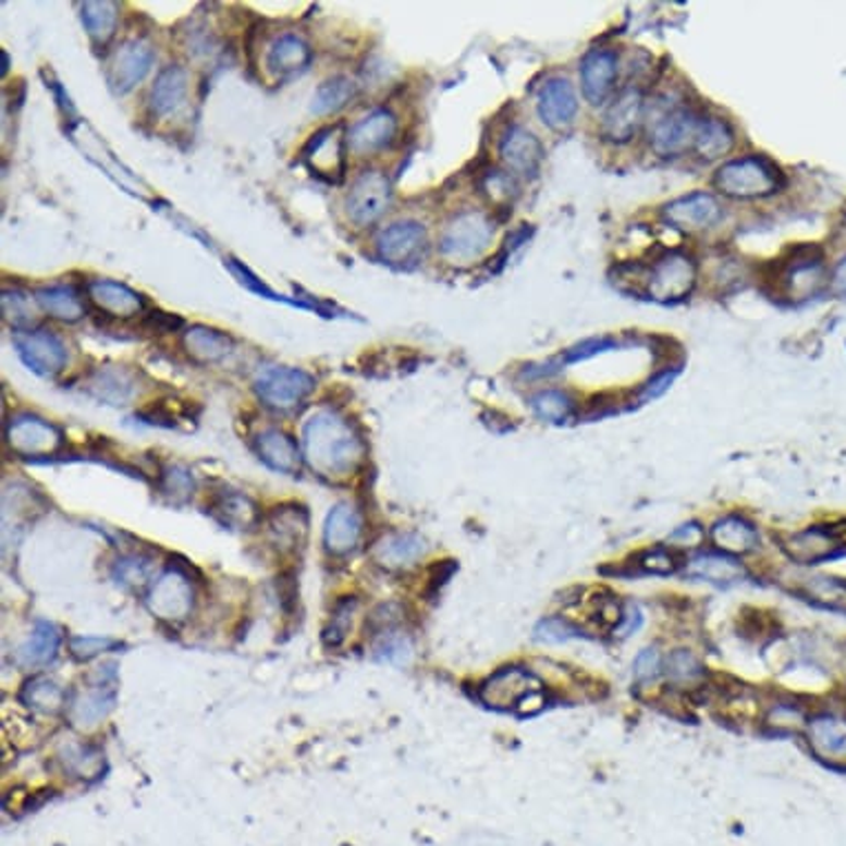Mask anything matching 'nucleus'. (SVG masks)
<instances>
[{"instance_id": "obj_37", "label": "nucleus", "mask_w": 846, "mask_h": 846, "mask_svg": "<svg viewBox=\"0 0 846 846\" xmlns=\"http://www.w3.org/2000/svg\"><path fill=\"white\" fill-rule=\"evenodd\" d=\"M732 147H734V132L725 120H721V118L700 120L694 151L702 160H719V158L727 156L732 151Z\"/></svg>"}, {"instance_id": "obj_12", "label": "nucleus", "mask_w": 846, "mask_h": 846, "mask_svg": "<svg viewBox=\"0 0 846 846\" xmlns=\"http://www.w3.org/2000/svg\"><path fill=\"white\" fill-rule=\"evenodd\" d=\"M154 58H156V53H154L151 45H147L143 40L124 42L113 53V58L109 62L107 78H109L111 89L115 94H128V91H132L149 74L151 64H154Z\"/></svg>"}, {"instance_id": "obj_58", "label": "nucleus", "mask_w": 846, "mask_h": 846, "mask_svg": "<svg viewBox=\"0 0 846 846\" xmlns=\"http://www.w3.org/2000/svg\"><path fill=\"white\" fill-rule=\"evenodd\" d=\"M640 625H642V614H640V610H638L636 605H627V610H623V618H621V623H618V627H616L614 632H616L618 636L627 638V636H632L634 632H638Z\"/></svg>"}, {"instance_id": "obj_38", "label": "nucleus", "mask_w": 846, "mask_h": 846, "mask_svg": "<svg viewBox=\"0 0 846 846\" xmlns=\"http://www.w3.org/2000/svg\"><path fill=\"white\" fill-rule=\"evenodd\" d=\"M310 47L302 38L291 34L282 36L273 42L269 51V70L280 76L299 72L310 62Z\"/></svg>"}, {"instance_id": "obj_45", "label": "nucleus", "mask_w": 846, "mask_h": 846, "mask_svg": "<svg viewBox=\"0 0 846 846\" xmlns=\"http://www.w3.org/2000/svg\"><path fill=\"white\" fill-rule=\"evenodd\" d=\"M62 762H64V769H70L76 777H83V780L98 777L102 767H105L102 753L94 747H83V745H74L70 749H64Z\"/></svg>"}, {"instance_id": "obj_11", "label": "nucleus", "mask_w": 846, "mask_h": 846, "mask_svg": "<svg viewBox=\"0 0 846 846\" xmlns=\"http://www.w3.org/2000/svg\"><path fill=\"white\" fill-rule=\"evenodd\" d=\"M390 182L381 171L361 173L348 193V216L355 224L366 226L377 222L390 205Z\"/></svg>"}, {"instance_id": "obj_15", "label": "nucleus", "mask_w": 846, "mask_h": 846, "mask_svg": "<svg viewBox=\"0 0 846 846\" xmlns=\"http://www.w3.org/2000/svg\"><path fill=\"white\" fill-rule=\"evenodd\" d=\"M616 74H618V60L614 51H608V49L590 51L580 62L583 96L594 107L603 105L614 89Z\"/></svg>"}, {"instance_id": "obj_23", "label": "nucleus", "mask_w": 846, "mask_h": 846, "mask_svg": "<svg viewBox=\"0 0 846 846\" xmlns=\"http://www.w3.org/2000/svg\"><path fill=\"white\" fill-rule=\"evenodd\" d=\"M361 514L351 503H338L323 526V545L335 556L351 554L361 539Z\"/></svg>"}, {"instance_id": "obj_29", "label": "nucleus", "mask_w": 846, "mask_h": 846, "mask_svg": "<svg viewBox=\"0 0 846 846\" xmlns=\"http://www.w3.org/2000/svg\"><path fill=\"white\" fill-rule=\"evenodd\" d=\"M257 452H259V459L278 473L297 475L302 468V454L297 443L280 430H267L259 434Z\"/></svg>"}, {"instance_id": "obj_22", "label": "nucleus", "mask_w": 846, "mask_h": 846, "mask_svg": "<svg viewBox=\"0 0 846 846\" xmlns=\"http://www.w3.org/2000/svg\"><path fill=\"white\" fill-rule=\"evenodd\" d=\"M501 158L503 162L520 175H535L543 162V145L524 126H512L501 140Z\"/></svg>"}, {"instance_id": "obj_13", "label": "nucleus", "mask_w": 846, "mask_h": 846, "mask_svg": "<svg viewBox=\"0 0 846 846\" xmlns=\"http://www.w3.org/2000/svg\"><path fill=\"white\" fill-rule=\"evenodd\" d=\"M700 120L685 109L665 113L652 128V149L663 158H676L694 149Z\"/></svg>"}, {"instance_id": "obj_25", "label": "nucleus", "mask_w": 846, "mask_h": 846, "mask_svg": "<svg viewBox=\"0 0 846 846\" xmlns=\"http://www.w3.org/2000/svg\"><path fill=\"white\" fill-rule=\"evenodd\" d=\"M541 120L550 128H563L567 126L576 111H578V98L569 81L565 78H552L543 85L539 91V102H537Z\"/></svg>"}, {"instance_id": "obj_57", "label": "nucleus", "mask_w": 846, "mask_h": 846, "mask_svg": "<svg viewBox=\"0 0 846 846\" xmlns=\"http://www.w3.org/2000/svg\"><path fill=\"white\" fill-rule=\"evenodd\" d=\"M115 574L124 583H145V578L149 574V563L143 559H126V561L118 563Z\"/></svg>"}, {"instance_id": "obj_16", "label": "nucleus", "mask_w": 846, "mask_h": 846, "mask_svg": "<svg viewBox=\"0 0 846 846\" xmlns=\"http://www.w3.org/2000/svg\"><path fill=\"white\" fill-rule=\"evenodd\" d=\"M87 297L98 312L111 319H132L145 310V299L140 293L109 280L89 282Z\"/></svg>"}, {"instance_id": "obj_14", "label": "nucleus", "mask_w": 846, "mask_h": 846, "mask_svg": "<svg viewBox=\"0 0 846 846\" xmlns=\"http://www.w3.org/2000/svg\"><path fill=\"white\" fill-rule=\"evenodd\" d=\"M844 545V539L837 530L829 528H807L783 541V552L798 565H818L835 556Z\"/></svg>"}, {"instance_id": "obj_31", "label": "nucleus", "mask_w": 846, "mask_h": 846, "mask_svg": "<svg viewBox=\"0 0 846 846\" xmlns=\"http://www.w3.org/2000/svg\"><path fill=\"white\" fill-rule=\"evenodd\" d=\"M182 346L193 361L213 364L224 359L231 353L233 340L226 333L209 327H193L184 333Z\"/></svg>"}, {"instance_id": "obj_49", "label": "nucleus", "mask_w": 846, "mask_h": 846, "mask_svg": "<svg viewBox=\"0 0 846 846\" xmlns=\"http://www.w3.org/2000/svg\"><path fill=\"white\" fill-rule=\"evenodd\" d=\"M665 672H667V678L674 683H694L702 676V667L698 659L691 652H685V649H678V652L670 654Z\"/></svg>"}, {"instance_id": "obj_56", "label": "nucleus", "mask_w": 846, "mask_h": 846, "mask_svg": "<svg viewBox=\"0 0 846 846\" xmlns=\"http://www.w3.org/2000/svg\"><path fill=\"white\" fill-rule=\"evenodd\" d=\"M143 327H145L149 333H154V335H167V333L180 331V329L184 327V321H182V317H177V315H171V312H164V310H151V312L145 317Z\"/></svg>"}, {"instance_id": "obj_2", "label": "nucleus", "mask_w": 846, "mask_h": 846, "mask_svg": "<svg viewBox=\"0 0 846 846\" xmlns=\"http://www.w3.org/2000/svg\"><path fill=\"white\" fill-rule=\"evenodd\" d=\"M785 184L783 173L764 158L749 156L723 164L715 173V186L732 198H764Z\"/></svg>"}, {"instance_id": "obj_21", "label": "nucleus", "mask_w": 846, "mask_h": 846, "mask_svg": "<svg viewBox=\"0 0 846 846\" xmlns=\"http://www.w3.org/2000/svg\"><path fill=\"white\" fill-rule=\"evenodd\" d=\"M426 246V229L417 222H397L388 226L379 240L377 250L388 265H406Z\"/></svg>"}, {"instance_id": "obj_3", "label": "nucleus", "mask_w": 846, "mask_h": 846, "mask_svg": "<svg viewBox=\"0 0 846 846\" xmlns=\"http://www.w3.org/2000/svg\"><path fill=\"white\" fill-rule=\"evenodd\" d=\"M494 226L488 216L479 211H466L454 218L439 242L443 257L452 262H473L492 242Z\"/></svg>"}, {"instance_id": "obj_52", "label": "nucleus", "mask_w": 846, "mask_h": 846, "mask_svg": "<svg viewBox=\"0 0 846 846\" xmlns=\"http://www.w3.org/2000/svg\"><path fill=\"white\" fill-rule=\"evenodd\" d=\"M636 565L647 574H672L678 567L674 550H667V548H654L642 552Z\"/></svg>"}, {"instance_id": "obj_24", "label": "nucleus", "mask_w": 846, "mask_h": 846, "mask_svg": "<svg viewBox=\"0 0 846 846\" xmlns=\"http://www.w3.org/2000/svg\"><path fill=\"white\" fill-rule=\"evenodd\" d=\"M807 740L818 760L846 767V727L831 715H818L807 723Z\"/></svg>"}, {"instance_id": "obj_43", "label": "nucleus", "mask_w": 846, "mask_h": 846, "mask_svg": "<svg viewBox=\"0 0 846 846\" xmlns=\"http://www.w3.org/2000/svg\"><path fill=\"white\" fill-rule=\"evenodd\" d=\"M375 659L390 665H408L413 659V642L397 629L381 632L375 642Z\"/></svg>"}, {"instance_id": "obj_54", "label": "nucleus", "mask_w": 846, "mask_h": 846, "mask_svg": "<svg viewBox=\"0 0 846 846\" xmlns=\"http://www.w3.org/2000/svg\"><path fill=\"white\" fill-rule=\"evenodd\" d=\"M661 667H663V661H661L659 649L657 647L642 649V652L634 661V678L638 683H649L661 674Z\"/></svg>"}, {"instance_id": "obj_18", "label": "nucleus", "mask_w": 846, "mask_h": 846, "mask_svg": "<svg viewBox=\"0 0 846 846\" xmlns=\"http://www.w3.org/2000/svg\"><path fill=\"white\" fill-rule=\"evenodd\" d=\"M723 209L711 193H691L665 207V220L676 229L702 231L721 220Z\"/></svg>"}, {"instance_id": "obj_9", "label": "nucleus", "mask_w": 846, "mask_h": 846, "mask_svg": "<svg viewBox=\"0 0 846 846\" xmlns=\"http://www.w3.org/2000/svg\"><path fill=\"white\" fill-rule=\"evenodd\" d=\"M149 612L164 623H180L188 616L193 608V585L191 580L177 572H164L147 597Z\"/></svg>"}, {"instance_id": "obj_55", "label": "nucleus", "mask_w": 846, "mask_h": 846, "mask_svg": "<svg viewBox=\"0 0 846 846\" xmlns=\"http://www.w3.org/2000/svg\"><path fill=\"white\" fill-rule=\"evenodd\" d=\"M481 186H483V191L488 193V198H490L492 203H496V205L507 203V200H510V195L514 193V184H512L510 175H505V173H501V171H490V173L483 177Z\"/></svg>"}, {"instance_id": "obj_39", "label": "nucleus", "mask_w": 846, "mask_h": 846, "mask_svg": "<svg viewBox=\"0 0 846 846\" xmlns=\"http://www.w3.org/2000/svg\"><path fill=\"white\" fill-rule=\"evenodd\" d=\"M19 698L29 709L42 711V713H56L64 704H68V694H64L53 681H49L45 676H36L32 681H27L25 687L21 689Z\"/></svg>"}, {"instance_id": "obj_40", "label": "nucleus", "mask_w": 846, "mask_h": 846, "mask_svg": "<svg viewBox=\"0 0 846 846\" xmlns=\"http://www.w3.org/2000/svg\"><path fill=\"white\" fill-rule=\"evenodd\" d=\"M83 25L91 40L98 47H105L113 40L118 29V5L115 3H85L83 5Z\"/></svg>"}, {"instance_id": "obj_35", "label": "nucleus", "mask_w": 846, "mask_h": 846, "mask_svg": "<svg viewBox=\"0 0 846 846\" xmlns=\"http://www.w3.org/2000/svg\"><path fill=\"white\" fill-rule=\"evenodd\" d=\"M36 302L45 312L60 321H78L87 312V302L76 286H49L36 293Z\"/></svg>"}, {"instance_id": "obj_26", "label": "nucleus", "mask_w": 846, "mask_h": 846, "mask_svg": "<svg viewBox=\"0 0 846 846\" xmlns=\"http://www.w3.org/2000/svg\"><path fill=\"white\" fill-rule=\"evenodd\" d=\"M397 134V118L390 111H375L357 122L348 134V147L355 154H372L393 143Z\"/></svg>"}, {"instance_id": "obj_44", "label": "nucleus", "mask_w": 846, "mask_h": 846, "mask_svg": "<svg viewBox=\"0 0 846 846\" xmlns=\"http://www.w3.org/2000/svg\"><path fill=\"white\" fill-rule=\"evenodd\" d=\"M530 404L543 421H552V424H563L574 413L572 397L567 393H561V390H541L539 395L532 397Z\"/></svg>"}, {"instance_id": "obj_30", "label": "nucleus", "mask_w": 846, "mask_h": 846, "mask_svg": "<svg viewBox=\"0 0 846 846\" xmlns=\"http://www.w3.org/2000/svg\"><path fill=\"white\" fill-rule=\"evenodd\" d=\"M184 98H186V72L177 68V64H171V68L158 74L151 87V96H149L151 113L158 118H167L182 107Z\"/></svg>"}, {"instance_id": "obj_20", "label": "nucleus", "mask_w": 846, "mask_h": 846, "mask_svg": "<svg viewBox=\"0 0 846 846\" xmlns=\"http://www.w3.org/2000/svg\"><path fill=\"white\" fill-rule=\"evenodd\" d=\"M267 530L282 554H295L308 537V512L302 505H280L269 514Z\"/></svg>"}, {"instance_id": "obj_50", "label": "nucleus", "mask_w": 846, "mask_h": 846, "mask_svg": "<svg viewBox=\"0 0 846 846\" xmlns=\"http://www.w3.org/2000/svg\"><path fill=\"white\" fill-rule=\"evenodd\" d=\"M3 315L5 321L12 323V329L16 331H32V310H29V299L19 293V291H5L3 293Z\"/></svg>"}, {"instance_id": "obj_46", "label": "nucleus", "mask_w": 846, "mask_h": 846, "mask_svg": "<svg viewBox=\"0 0 846 846\" xmlns=\"http://www.w3.org/2000/svg\"><path fill=\"white\" fill-rule=\"evenodd\" d=\"M355 599H346V601H340L338 608L333 610V616H331V623L329 627L323 629V642H327L329 647H340L351 627H353V612H355Z\"/></svg>"}, {"instance_id": "obj_7", "label": "nucleus", "mask_w": 846, "mask_h": 846, "mask_svg": "<svg viewBox=\"0 0 846 846\" xmlns=\"http://www.w3.org/2000/svg\"><path fill=\"white\" fill-rule=\"evenodd\" d=\"M543 683L528 670L505 667L490 676L479 687V700L490 709H518L532 694L541 691Z\"/></svg>"}, {"instance_id": "obj_34", "label": "nucleus", "mask_w": 846, "mask_h": 846, "mask_svg": "<svg viewBox=\"0 0 846 846\" xmlns=\"http://www.w3.org/2000/svg\"><path fill=\"white\" fill-rule=\"evenodd\" d=\"M687 574L698 580L729 585L747 576V569L729 554H698L687 563Z\"/></svg>"}, {"instance_id": "obj_6", "label": "nucleus", "mask_w": 846, "mask_h": 846, "mask_svg": "<svg viewBox=\"0 0 846 846\" xmlns=\"http://www.w3.org/2000/svg\"><path fill=\"white\" fill-rule=\"evenodd\" d=\"M115 704V672L113 667H107L105 672H98L94 681L74 694L70 700V721L78 729H91L100 721L107 719V713Z\"/></svg>"}, {"instance_id": "obj_51", "label": "nucleus", "mask_w": 846, "mask_h": 846, "mask_svg": "<svg viewBox=\"0 0 846 846\" xmlns=\"http://www.w3.org/2000/svg\"><path fill=\"white\" fill-rule=\"evenodd\" d=\"M764 723L775 732H798L805 725V713L794 704H775Z\"/></svg>"}, {"instance_id": "obj_17", "label": "nucleus", "mask_w": 846, "mask_h": 846, "mask_svg": "<svg viewBox=\"0 0 846 846\" xmlns=\"http://www.w3.org/2000/svg\"><path fill=\"white\" fill-rule=\"evenodd\" d=\"M340 126L321 128L317 136L308 143L304 149V160L317 175H327L333 182H340L344 177L346 169V156H344V140L338 134Z\"/></svg>"}, {"instance_id": "obj_4", "label": "nucleus", "mask_w": 846, "mask_h": 846, "mask_svg": "<svg viewBox=\"0 0 846 846\" xmlns=\"http://www.w3.org/2000/svg\"><path fill=\"white\" fill-rule=\"evenodd\" d=\"M315 388V379L297 368H267L259 372L255 390L259 400L275 410H291Z\"/></svg>"}, {"instance_id": "obj_32", "label": "nucleus", "mask_w": 846, "mask_h": 846, "mask_svg": "<svg viewBox=\"0 0 846 846\" xmlns=\"http://www.w3.org/2000/svg\"><path fill=\"white\" fill-rule=\"evenodd\" d=\"M209 510L222 526H226L231 530H248L259 520V510H257L255 501H250L248 496L237 494V492L218 494L211 501Z\"/></svg>"}, {"instance_id": "obj_10", "label": "nucleus", "mask_w": 846, "mask_h": 846, "mask_svg": "<svg viewBox=\"0 0 846 846\" xmlns=\"http://www.w3.org/2000/svg\"><path fill=\"white\" fill-rule=\"evenodd\" d=\"M14 346L21 359L42 377H56L68 366V348L51 331H16Z\"/></svg>"}, {"instance_id": "obj_48", "label": "nucleus", "mask_w": 846, "mask_h": 846, "mask_svg": "<svg viewBox=\"0 0 846 846\" xmlns=\"http://www.w3.org/2000/svg\"><path fill=\"white\" fill-rule=\"evenodd\" d=\"M122 642L113 638H100V636H74L70 640V652L76 661H91L105 652H113L120 649Z\"/></svg>"}, {"instance_id": "obj_41", "label": "nucleus", "mask_w": 846, "mask_h": 846, "mask_svg": "<svg viewBox=\"0 0 846 846\" xmlns=\"http://www.w3.org/2000/svg\"><path fill=\"white\" fill-rule=\"evenodd\" d=\"M798 592L807 601H813L816 605L846 612V580L842 578H831V576L807 578Z\"/></svg>"}, {"instance_id": "obj_27", "label": "nucleus", "mask_w": 846, "mask_h": 846, "mask_svg": "<svg viewBox=\"0 0 846 846\" xmlns=\"http://www.w3.org/2000/svg\"><path fill=\"white\" fill-rule=\"evenodd\" d=\"M426 543L417 535L393 532L379 539L372 548V559L385 569H406L426 554Z\"/></svg>"}, {"instance_id": "obj_5", "label": "nucleus", "mask_w": 846, "mask_h": 846, "mask_svg": "<svg viewBox=\"0 0 846 846\" xmlns=\"http://www.w3.org/2000/svg\"><path fill=\"white\" fill-rule=\"evenodd\" d=\"M8 445L21 457H51L64 447V434L58 426L34 417L21 415L8 426Z\"/></svg>"}, {"instance_id": "obj_36", "label": "nucleus", "mask_w": 846, "mask_h": 846, "mask_svg": "<svg viewBox=\"0 0 846 846\" xmlns=\"http://www.w3.org/2000/svg\"><path fill=\"white\" fill-rule=\"evenodd\" d=\"M60 632L53 623L40 621L36 623L29 640L19 649V663L25 667H36V665H47L56 659L58 647H60Z\"/></svg>"}, {"instance_id": "obj_61", "label": "nucleus", "mask_w": 846, "mask_h": 846, "mask_svg": "<svg viewBox=\"0 0 846 846\" xmlns=\"http://www.w3.org/2000/svg\"><path fill=\"white\" fill-rule=\"evenodd\" d=\"M670 383H672V375L667 372V375H663L659 381L649 383V388L645 390V397H659V395L663 393V390H665Z\"/></svg>"}, {"instance_id": "obj_19", "label": "nucleus", "mask_w": 846, "mask_h": 846, "mask_svg": "<svg viewBox=\"0 0 846 846\" xmlns=\"http://www.w3.org/2000/svg\"><path fill=\"white\" fill-rule=\"evenodd\" d=\"M645 111L642 91L632 87L625 89L608 109L603 118V134L612 143H627L638 132Z\"/></svg>"}, {"instance_id": "obj_60", "label": "nucleus", "mask_w": 846, "mask_h": 846, "mask_svg": "<svg viewBox=\"0 0 846 846\" xmlns=\"http://www.w3.org/2000/svg\"><path fill=\"white\" fill-rule=\"evenodd\" d=\"M831 286H833L835 295L846 297V257H842L839 265L835 267V271L831 275Z\"/></svg>"}, {"instance_id": "obj_8", "label": "nucleus", "mask_w": 846, "mask_h": 846, "mask_svg": "<svg viewBox=\"0 0 846 846\" xmlns=\"http://www.w3.org/2000/svg\"><path fill=\"white\" fill-rule=\"evenodd\" d=\"M696 286V265L685 253H667L649 275V295L659 302L685 299Z\"/></svg>"}, {"instance_id": "obj_53", "label": "nucleus", "mask_w": 846, "mask_h": 846, "mask_svg": "<svg viewBox=\"0 0 846 846\" xmlns=\"http://www.w3.org/2000/svg\"><path fill=\"white\" fill-rule=\"evenodd\" d=\"M574 636H578L576 627L563 618H545L535 629V638L541 642H563Z\"/></svg>"}, {"instance_id": "obj_59", "label": "nucleus", "mask_w": 846, "mask_h": 846, "mask_svg": "<svg viewBox=\"0 0 846 846\" xmlns=\"http://www.w3.org/2000/svg\"><path fill=\"white\" fill-rule=\"evenodd\" d=\"M702 530L696 526V524H689V526H683V528H678L674 535H672V541L674 543H687V548H696V545H700V541H702Z\"/></svg>"}, {"instance_id": "obj_42", "label": "nucleus", "mask_w": 846, "mask_h": 846, "mask_svg": "<svg viewBox=\"0 0 846 846\" xmlns=\"http://www.w3.org/2000/svg\"><path fill=\"white\" fill-rule=\"evenodd\" d=\"M355 96V85L348 78H333L319 85V89L312 96L310 111L315 115H329L340 109H344Z\"/></svg>"}, {"instance_id": "obj_1", "label": "nucleus", "mask_w": 846, "mask_h": 846, "mask_svg": "<svg viewBox=\"0 0 846 846\" xmlns=\"http://www.w3.org/2000/svg\"><path fill=\"white\" fill-rule=\"evenodd\" d=\"M304 459L323 479L344 481L366 462V443L355 426L333 410H321L304 426Z\"/></svg>"}, {"instance_id": "obj_47", "label": "nucleus", "mask_w": 846, "mask_h": 846, "mask_svg": "<svg viewBox=\"0 0 846 846\" xmlns=\"http://www.w3.org/2000/svg\"><path fill=\"white\" fill-rule=\"evenodd\" d=\"M160 492L167 494L173 503H184L191 499L193 494V479L191 475L180 468V466H171V468H164L160 473Z\"/></svg>"}, {"instance_id": "obj_28", "label": "nucleus", "mask_w": 846, "mask_h": 846, "mask_svg": "<svg viewBox=\"0 0 846 846\" xmlns=\"http://www.w3.org/2000/svg\"><path fill=\"white\" fill-rule=\"evenodd\" d=\"M711 541L723 554L740 556V554L753 552L760 543V537L753 524H749L747 518L725 516L719 520V524H713Z\"/></svg>"}, {"instance_id": "obj_33", "label": "nucleus", "mask_w": 846, "mask_h": 846, "mask_svg": "<svg viewBox=\"0 0 846 846\" xmlns=\"http://www.w3.org/2000/svg\"><path fill=\"white\" fill-rule=\"evenodd\" d=\"M85 385L96 400L111 406H124L134 397V379L122 368H98Z\"/></svg>"}]
</instances>
